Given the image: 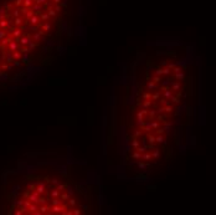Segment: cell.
I'll return each mask as SVG.
<instances>
[{"instance_id":"obj_1","label":"cell","mask_w":216,"mask_h":215,"mask_svg":"<svg viewBox=\"0 0 216 215\" xmlns=\"http://www.w3.org/2000/svg\"><path fill=\"white\" fill-rule=\"evenodd\" d=\"M71 15V0H0V75L18 52L60 31Z\"/></svg>"}]
</instances>
